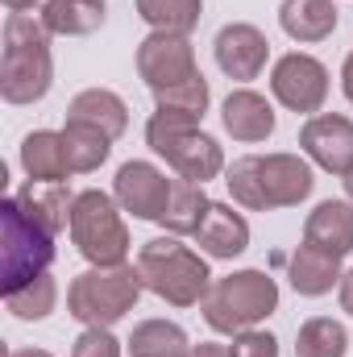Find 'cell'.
<instances>
[{"label":"cell","mask_w":353,"mask_h":357,"mask_svg":"<svg viewBox=\"0 0 353 357\" xmlns=\"http://www.w3.org/2000/svg\"><path fill=\"white\" fill-rule=\"evenodd\" d=\"M137 75L146 79L150 91H167L175 84H187L195 71V46L187 33H167L150 29V38L137 42Z\"/></svg>","instance_id":"9c48e42d"},{"label":"cell","mask_w":353,"mask_h":357,"mask_svg":"<svg viewBox=\"0 0 353 357\" xmlns=\"http://www.w3.org/2000/svg\"><path fill=\"white\" fill-rule=\"evenodd\" d=\"M350 354V333L341 320L312 316L295 333V357H345Z\"/></svg>","instance_id":"d4e9b609"},{"label":"cell","mask_w":353,"mask_h":357,"mask_svg":"<svg viewBox=\"0 0 353 357\" xmlns=\"http://www.w3.org/2000/svg\"><path fill=\"white\" fill-rule=\"evenodd\" d=\"M195 241H200V250L208 258H225L229 262V258H237V254L250 250V220L241 212H233V204H216L212 199V208H208Z\"/></svg>","instance_id":"9a60e30c"},{"label":"cell","mask_w":353,"mask_h":357,"mask_svg":"<svg viewBox=\"0 0 353 357\" xmlns=\"http://www.w3.org/2000/svg\"><path fill=\"white\" fill-rule=\"evenodd\" d=\"M341 88H345V96H350V104H353V50L345 54V67H341Z\"/></svg>","instance_id":"836d02e7"},{"label":"cell","mask_w":353,"mask_h":357,"mask_svg":"<svg viewBox=\"0 0 353 357\" xmlns=\"http://www.w3.org/2000/svg\"><path fill=\"white\" fill-rule=\"evenodd\" d=\"M137 270H142L146 291H154L171 307H195L212 291L208 262L195 250H187L179 237H154V241H146L137 250Z\"/></svg>","instance_id":"3957f363"},{"label":"cell","mask_w":353,"mask_h":357,"mask_svg":"<svg viewBox=\"0 0 353 357\" xmlns=\"http://www.w3.org/2000/svg\"><path fill=\"white\" fill-rule=\"evenodd\" d=\"M108 4L104 0H46L42 4V25L59 38H88L104 25Z\"/></svg>","instance_id":"7402d4cb"},{"label":"cell","mask_w":353,"mask_h":357,"mask_svg":"<svg viewBox=\"0 0 353 357\" xmlns=\"http://www.w3.org/2000/svg\"><path fill=\"white\" fill-rule=\"evenodd\" d=\"M63 146H67V162H71V175H91L108 162V150L112 142L100 133V129H88V125H67L63 129Z\"/></svg>","instance_id":"484cf974"},{"label":"cell","mask_w":353,"mask_h":357,"mask_svg":"<svg viewBox=\"0 0 353 357\" xmlns=\"http://www.w3.org/2000/svg\"><path fill=\"white\" fill-rule=\"evenodd\" d=\"M337 295H341V312H350V316H353V270H345V274H341Z\"/></svg>","instance_id":"d6a6232c"},{"label":"cell","mask_w":353,"mask_h":357,"mask_svg":"<svg viewBox=\"0 0 353 357\" xmlns=\"http://www.w3.org/2000/svg\"><path fill=\"white\" fill-rule=\"evenodd\" d=\"M17 195V204H21V212L29 216V220H38L42 229H50L54 237L63 233V229H71V208H75V195H71V187L67 183H25L21 191H13Z\"/></svg>","instance_id":"ac0fdd59"},{"label":"cell","mask_w":353,"mask_h":357,"mask_svg":"<svg viewBox=\"0 0 353 357\" xmlns=\"http://www.w3.org/2000/svg\"><path fill=\"white\" fill-rule=\"evenodd\" d=\"M146 282L137 266H91L71 278L67 287V312L84 324V328H112L117 320H125L137 299H142Z\"/></svg>","instance_id":"277c9868"},{"label":"cell","mask_w":353,"mask_h":357,"mask_svg":"<svg viewBox=\"0 0 353 357\" xmlns=\"http://www.w3.org/2000/svg\"><path fill=\"white\" fill-rule=\"evenodd\" d=\"M287 266H291V287H295L299 295H308V299L329 295L333 287H341V274H345L337 254H329V250H320V245H312V241H303V245L287 258Z\"/></svg>","instance_id":"d6986e66"},{"label":"cell","mask_w":353,"mask_h":357,"mask_svg":"<svg viewBox=\"0 0 353 357\" xmlns=\"http://www.w3.org/2000/svg\"><path fill=\"white\" fill-rule=\"evenodd\" d=\"M220 121H225V133H229L233 142H246V146L266 142V137L274 133V108H270V100L258 96L254 88L229 91L225 104H220Z\"/></svg>","instance_id":"5bb4252c"},{"label":"cell","mask_w":353,"mask_h":357,"mask_svg":"<svg viewBox=\"0 0 353 357\" xmlns=\"http://www.w3.org/2000/svg\"><path fill=\"white\" fill-rule=\"evenodd\" d=\"M225 187L233 204H241L246 212H274L303 204L316 178L299 154H250L225 171Z\"/></svg>","instance_id":"6da1fadb"},{"label":"cell","mask_w":353,"mask_h":357,"mask_svg":"<svg viewBox=\"0 0 353 357\" xmlns=\"http://www.w3.org/2000/svg\"><path fill=\"white\" fill-rule=\"evenodd\" d=\"M125 349H129V357H187L191 341L175 320H142L129 333Z\"/></svg>","instance_id":"cb8c5ba5"},{"label":"cell","mask_w":353,"mask_h":357,"mask_svg":"<svg viewBox=\"0 0 353 357\" xmlns=\"http://www.w3.org/2000/svg\"><path fill=\"white\" fill-rule=\"evenodd\" d=\"M187 357H233V349L229 345H216V341H200V345H191Z\"/></svg>","instance_id":"1f68e13d"},{"label":"cell","mask_w":353,"mask_h":357,"mask_svg":"<svg viewBox=\"0 0 353 357\" xmlns=\"http://www.w3.org/2000/svg\"><path fill=\"white\" fill-rule=\"evenodd\" d=\"M278 25L291 42H324L337 29V4L333 0H283Z\"/></svg>","instance_id":"44dd1931"},{"label":"cell","mask_w":353,"mask_h":357,"mask_svg":"<svg viewBox=\"0 0 353 357\" xmlns=\"http://www.w3.org/2000/svg\"><path fill=\"white\" fill-rule=\"evenodd\" d=\"M21 167L33 183H63L71 175V162H67V146H63V133L54 129H33L25 142H21Z\"/></svg>","instance_id":"ffe728a7"},{"label":"cell","mask_w":353,"mask_h":357,"mask_svg":"<svg viewBox=\"0 0 353 357\" xmlns=\"http://www.w3.org/2000/svg\"><path fill=\"white\" fill-rule=\"evenodd\" d=\"M171 187H175V178H167L154 162H142V158L125 162V167L117 171V178H112L117 204H121L125 212H133L137 220H158V225H163V216H167Z\"/></svg>","instance_id":"8fae6325"},{"label":"cell","mask_w":353,"mask_h":357,"mask_svg":"<svg viewBox=\"0 0 353 357\" xmlns=\"http://www.w3.org/2000/svg\"><path fill=\"white\" fill-rule=\"evenodd\" d=\"M8 357H54V354H46V349H13Z\"/></svg>","instance_id":"d590c367"},{"label":"cell","mask_w":353,"mask_h":357,"mask_svg":"<svg viewBox=\"0 0 353 357\" xmlns=\"http://www.w3.org/2000/svg\"><path fill=\"white\" fill-rule=\"evenodd\" d=\"M204 0H137V17L150 29H167V33H191L200 25Z\"/></svg>","instance_id":"4316f807"},{"label":"cell","mask_w":353,"mask_h":357,"mask_svg":"<svg viewBox=\"0 0 353 357\" xmlns=\"http://www.w3.org/2000/svg\"><path fill=\"white\" fill-rule=\"evenodd\" d=\"M299 150L329 175L353 171V121L341 112H316L299 129Z\"/></svg>","instance_id":"7c38bea8"},{"label":"cell","mask_w":353,"mask_h":357,"mask_svg":"<svg viewBox=\"0 0 353 357\" xmlns=\"http://www.w3.org/2000/svg\"><path fill=\"white\" fill-rule=\"evenodd\" d=\"M146 146L158 158H167V167L179 178H191V183H208L225 171V150L216 137H208L195 121H183L158 108L146 121Z\"/></svg>","instance_id":"52a82bcc"},{"label":"cell","mask_w":353,"mask_h":357,"mask_svg":"<svg viewBox=\"0 0 353 357\" xmlns=\"http://www.w3.org/2000/svg\"><path fill=\"white\" fill-rule=\"evenodd\" d=\"M50 262H54V233L29 220L17 195H4L0 204V287L4 295L29 287L38 274H50Z\"/></svg>","instance_id":"8992f818"},{"label":"cell","mask_w":353,"mask_h":357,"mask_svg":"<svg viewBox=\"0 0 353 357\" xmlns=\"http://www.w3.org/2000/svg\"><path fill=\"white\" fill-rule=\"evenodd\" d=\"M303 241L345 258L353 254V204L350 199H324L303 220Z\"/></svg>","instance_id":"e0dca14e"},{"label":"cell","mask_w":353,"mask_h":357,"mask_svg":"<svg viewBox=\"0 0 353 357\" xmlns=\"http://www.w3.org/2000/svg\"><path fill=\"white\" fill-rule=\"evenodd\" d=\"M208 100H212V91H208V79H204V75H191L187 84H175V88H167V91H154L158 112H171V116L195 121V125L204 121Z\"/></svg>","instance_id":"83f0119b"},{"label":"cell","mask_w":353,"mask_h":357,"mask_svg":"<svg viewBox=\"0 0 353 357\" xmlns=\"http://www.w3.org/2000/svg\"><path fill=\"white\" fill-rule=\"evenodd\" d=\"M71 241L91 266H125L129 258V229L117 212V195L80 191L71 208Z\"/></svg>","instance_id":"ba28073f"},{"label":"cell","mask_w":353,"mask_h":357,"mask_svg":"<svg viewBox=\"0 0 353 357\" xmlns=\"http://www.w3.org/2000/svg\"><path fill=\"white\" fill-rule=\"evenodd\" d=\"M270 91H274V100L283 104V108H291V112H320L324 108V100H329V67L320 63V59H312V54H299V50H291V54H283L278 63H274V71H270Z\"/></svg>","instance_id":"30bf717a"},{"label":"cell","mask_w":353,"mask_h":357,"mask_svg":"<svg viewBox=\"0 0 353 357\" xmlns=\"http://www.w3.org/2000/svg\"><path fill=\"white\" fill-rule=\"evenodd\" d=\"M274 307H278V282L266 270H233V274L216 278L200 303L208 328L229 333V337L262 324L266 316H274Z\"/></svg>","instance_id":"5b68a950"},{"label":"cell","mask_w":353,"mask_h":357,"mask_svg":"<svg viewBox=\"0 0 353 357\" xmlns=\"http://www.w3.org/2000/svg\"><path fill=\"white\" fill-rule=\"evenodd\" d=\"M208 208H212V199H208L204 183L175 178L163 225H167V233H171V237H195V233H200V225H204V216H208Z\"/></svg>","instance_id":"603a6c76"},{"label":"cell","mask_w":353,"mask_h":357,"mask_svg":"<svg viewBox=\"0 0 353 357\" xmlns=\"http://www.w3.org/2000/svg\"><path fill=\"white\" fill-rule=\"evenodd\" d=\"M216 67L229 75V79H258L266 71V59H270V42L258 25H246V21H233L216 33Z\"/></svg>","instance_id":"4fadbf2b"},{"label":"cell","mask_w":353,"mask_h":357,"mask_svg":"<svg viewBox=\"0 0 353 357\" xmlns=\"http://www.w3.org/2000/svg\"><path fill=\"white\" fill-rule=\"evenodd\" d=\"M33 4H42V0H4V8H8V13H29Z\"/></svg>","instance_id":"e575fe53"},{"label":"cell","mask_w":353,"mask_h":357,"mask_svg":"<svg viewBox=\"0 0 353 357\" xmlns=\"http://www.w3.org/2000/svg\"><path fill=\"white\" fill-rule=\"evenodd\" d=\"M67 125H88L100 129L108 142H117L129 129V104L108 88H88L67 104Z\"/></svg>","instance_id":"2e32d148"},{"label":"cell","mask_w":353,"mask_h":357,"mask_svg":"<svg viewBox=\"0 0 353 357\" xmlns=\"http://www.w3.org/2000/svg\"><path fill=\"white\" fill-rule=\"evenodd\" d=\"M54 84L50 29L42 17L8 13L4 17V54H0V96L4 104H38Z\"/></svg>","instance_id":"7a4b0ae2"},{"label":"cell","mask_w":353,"mask_h":357,"mask_svg":"<svg viewBox=\"0 0 353 357\" xmlns=\"http://www.w3.org/2000/svg\"><path fill=\"white\" fill-rule=\"evenodd\" d=\"M233 357H278V341L270 333H258V328H246L233 337Z\"/></svg>","instance_id":"4dcf8cb0"},{"label":"cell","mask_w":353,"mask_h":357,"mask_svg":"<svg viewBox=\"0 0 353 357\" xmlns=\"http://www.w3.org/2000/svg\"><path fill=\"white\" fill-rule=\"evenodd\" d=\"M54 303H59V282H54L50 274H38L29 287L4 295V307H8L17 320H46V316L54 312Z\"/></svg>","instance_id":"f1b7e54d"},{"label":"cell","mask_w":353,"mask_h":357,"mask_svg":"<svg viewBox=\"0 0 353 357\" xmlns=\"http://www.w3.org/2000/svg\"><path fill=\"white\" fill-rule=\"evenodd\" d=\"M71 357H121V341L112 328H84L71 345Z\"/></svg>","instance_id":"f546056e"},{"label":"cell","mask_w":353,"mask_h":357,"mask_svg":"<svg viewBox=\"0 0 353 357\" xmlns=\"http://www.w3.org/2000/svg\"><path fill=\"white\" fill-rule=\"evenodd\" d=\"M341 183H345V195H350V204H353V171L350 175H341Z\"/></svg>","instance_id":"8d00e7d4"}]
</instances>
